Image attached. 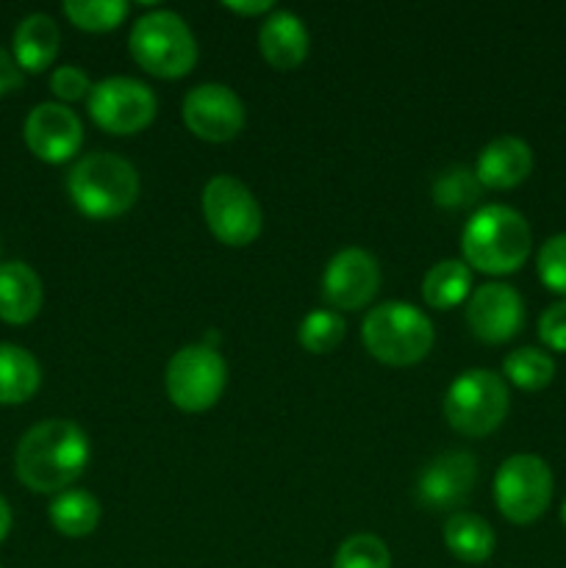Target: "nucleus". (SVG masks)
Masks as SVG:
<instances>
[{
	"instance_id": "5701e85b",
	"label": "nucleus",
	"mask_w": 566,
	"mask_h": 568,
	"mask_svg": "<svg viewBox=\"0 0 566 568\" xmlns=\"http://www.w3.org/2000/svg\"><path fill=\"white\" fill-rule=\"evenodd\" d=\"M50 521L61 536L87 538L100 525V503L89 491H61L50 505Z\"/></svg>"
},
{
	"instance_id": "4468645a",
	"label": "nucleus",
	"mask_w": 566,
	"mask_h": 568,
	"mask_svg": "<svg viewBox=\"0 0 566 568\" xmlns=\"http://www.w3.org/2000/svg\"><path fill=\"white\" fill-rule=\"evenodd\" d=\"M83 128L75 111L61 103H39L26 120V144L39 161L64 164L81 150Z\"/></svg>"
},
{
	"instance_id": "c85d7f7f",
	"label": "nucleus",
	"mask_w": 566,
	"mask_h": 568,
	"mask_svg": "<svg viewBox=\"0 0 566 568\" xmlns=\"http://www.w3.org/2000/svg\"><path fill=\"white\" fill-rule=\"evenodd\" d=\"M538 277L553 294L566 297V233H555L542 244L536 258Z\"/></svg>"
},
{
	"instance_id": "ddd939ff",
	"label": "nucleus",
	"mask_w": 566,
	"mask_h": 568,
	"mask_svg": "<svg viewBox=\"0 0 566 568\" xmlns=\"http://www.w3.org/2000/svg\"><path fill=\"white\" fill-rule=\"evenodd\" d=\"M466 325L477 342L505 344L525 325V303L516 288L505 283H486L469 297Z\"/></svg>"
},
{
	"instance_id": "f704fd0d",
	"label": "nucleus",
	"mask_w": 566,
	"mask_h": 568,
	"mask_svg": "<svg viewBox=\"0 0 566 568\" xmlns=\"http://www.w3.org/2000/svg\"><path fill=\"white\" fill-rule=\"evenodd\" d=\"M560 521H564V527H566V503H564V508H560Z\"/></svg>"
},
{
	"instance_id": "cd10ccee",
	"label": "nucleus",
	"mask_w": 566,
	"mask_h": 568,
	"mask_svg": "<svg viewBox=\"0 0 566 568\" xmlns=\"http://www.w3.org/2000/svg\"><path fill=\"white\" fill-rule=\"evenodd\" d=\"M333 568H392V555L381 538L372 532H358L338 547Z\"/></svg>"
},
{
	"instance_id": "a211bd4d",
	"label": "nucleus",
	"mask_w": 566,
	"mask_h": 568,
	"mask_svg": "<svg viewBox=\"0 0 566 568\" xmlns=\"http://www.w3.org/2000/svg\"><path fill=\"white\" fill-rule=\"evenodd\" d=\"M42 281L22 261L0 264V320L28 325L42 308Z\"/></svg>"
},
{
	"instance_id": "393cba45",
	"label": "nucleus",
	"mask_w": 566,
	"mask_h": 568,
	"mask_svg": "<svg viewBox=\"0 0 566 568\" xmlns=\"http://www.w3.org/2000/svg\"><path fill=\"white\" fill-rule=\"evenodd\" d=\"M64 14L81 31L103 33L114 31L128 14L125 0H67Z\"/></svg>"
},
{
	"instance_id": "2f4dec72",
	"label": "nucleus",
	"mask_w": 566,
	"mask_h": 568,
	"mask_svg": "<svg viewBox=\"0 0 566 568\" xmlns=\"http://www.w3.org/2000/svg\"><path fill=\"white\" fill-rule=\"evenodd\" d=\"M22 87V70L6 50H0V98Z\"/></svg>"
},
{
	"instance_id": "20e7f679",
	"label": "nucleus",
	"mask_w": 566,
	"mask_h": 568,
	"mask_svg": "<svg viewBox=\"0 0 566 568\" xmlns=\"http://www.w3.org/2000/svg\"><path fill=\"white\" fill-rule=\"evenodd\" d=\"M366 353L386 366H414L431 353L433 325L408 303H383L366 314L361 327Z\"/></svg>"
},
{
	"instance_id": "dca6fc26",
	"label": "nucleus",
	"mask_w": 566,
	"mask_h": 568,
	"mask_svg": "<svg viewBox=\"0 0 566 568\" xmlns=\"http://www.w3.org/2000/svg\"><path fill=\"white\" fill-rule=\"evenodd\" d=\"M533 172V150L530 144L516 136H499L488 142L477 155L475 175L481 186L486 189H514L527 181Z\"/></svg>"
},
{
	"instance_id": "1a4fd4ad",
	"label": "nucleus",
	"mask_w": 566,
	"mask_h": 568,
	"mask_svg": "<svg viewBox=\"0 0 566 568\" xmlns=\"http://www.w3.org/2000/svg\"><path fill=\"white\" fill-rule=\"evenodd\" d=\"M203 216L209 231L228 247H247L264 227V214L253 192L231 175H216L205 183Z\"/></svg>"
},
{
	"instance_id": "2eb2a0df",
	"label": "nucleus",
	"mask_w": 566,
	"mask_h": 568,
	"mask_svg": "<svg viewBox=\"0 0 566 568\" xmlns=\"http://www.w3.org/2000/svg\"><path fill=\"white\" fill-rule=\"evenodd\" d=\"M475 480L477 464L469 453H444L422 471L416 494H420V503L425 508L449 510L458 508L469 497Z\"/></svg>"
},
{
	"instance_id": "72a5a7b5",
	"label": "nucleus",
	"mask_w": 566,
	"mask_h": 568,
	"mask_svg": "<svg viewBox=\"0 0 566 568\" xmlns=\"http://www.w3.org/2000/svg\"><path fill=\"white\" fill-rule=\"evenodd\" d=\"M9 530H11V510H9V503L0 497V544L6 541Z\"/></svg>"
},
{
	"instance_id": "0eeeda50",
	"label": "nucleus",
	"mask_w": 566,
	"mask_h": 568,
	"mask_svg": "<svg viewBox=\"0 0 566 568\" xmlns=\"http://www.w3.org/2000/svg\"><path fill=\"white\" fill-rule=\"evenodd\" d=\"M228 366L222 355L205 342L178 349L166 364V397L183 414H203L214 408L225 392Z\"/></svg>"
},
{
	"instance_id": "bb28decb",
	"label": "nucleus",
	"mask_w": 566,
	"mask_h": 568,
	"mask_svg": "<svg viewBox=\"0 0 566 568\" xmlns=\"http://www.w3.org/2000/svg\"><path fill=\"white\" fill-rule=\"evenodd\" d=\"M481 181L472 170L466 166H449L442 175L433 181V200L436 205L447 211H461L469 209L477 203V194H481Z\"/></svg>"
},
{
	"instance_id": "9b49d317",
	"label": "nucleus",
	"mask_w": 566,
	"mask_h": 568,
	"mask_svg": "<svg viewBox=\"0 0 566 568\" xmlns=\"http://www.w3.org/2000/svg\"><path fill=\"white\" fill-rule=\"evenodd\" d=\"M183 122L203 142H231L244 128V103L225 83H200L183 100Z\"/></svg>"
},
{
	"instance_id": "4be33fe9",
	"label": "nucleus",
	"mask_w": 566,
	"mask_h": 568,
	"mask_svg": "<svg viewBox=\"0 0 566 568\" xmlns=\"http://www.w3.org/2000/svg\"><path fill=\"white\" fill-rule=\"evenodd\" d=\"M472 272L464 261H442L431 266L422 281V297L431 308L449 311L469 297Z\"/></svg>"
},
{
	"instance_id": "c756f323",
	"label": "nucleus",
	"mask_w": 566,
	"mask_h": 568,
	"mask_svg": "<svg viewBox=\"0 0 566 568\" xmlns=\"http://www.w3.org/2000/svg\"><path fill=\"white\" fill-rule=\"evenodd\" d=\"M50 89H53L55 98L64 100V103H78V100L92 94V81H89L87 72H81L78 67H59V70L50 75Z\"/></svg>"
},
{
	"instance_id": "a878e982",
	"label": "nucleus",
	"mask_w": 566,
	"mask_h": 568,
	"mask_svg": "<svg viewBox=\"0 0 566 568\" xmlns=\"http://www.w3.org/2000/svg\"><path fill=\"white\" fill-rule=\"evenodd\" d=\"M344 325L342 316L336 311H311L303 322H300V331H297V342L300 347L309 349L311 355H325L331 349H336L342 344Z\"/></svg>"
},
{
	"instance_id": "6e6552de",
	"label": "nucleus",
	"mask_w": 566,
	"mask_h": 568,
	"mask_svg": "<svg viewBox=\"0 0 566 568\" xmlns=\"http://www.w3.org/2000/svg\"><path fill=\"white\" fill-rule=\"evenodd\" d=\"M494 503L511 525H533L553 503V471L538 455H511L494 477Z\"/></svg>"
},
{
	"instance_id": "423d86ee",
	"label": "nucleus",
	"mask_w": 566,
	"mask_h": 568,
	"mask_svg": "<svg viewBox=\"0 0 566 568\" xmlns=\"http://www.w3.org/2000/svg\"><path fill=\"white\" fill-rule=\"evenodd\" d=\"M508 386L488 369H469L444 394V416L461 436L481 438L497 430L508 416Z\"/></svg>"
},
{
	"instance_id": "7c9ffc66",
	"label": "nucleus",
	"mask_w": 566,
	"mask_h": 568,
	"mask_svg": "<svg viewBox=\"0 0 566 568\" xmlns=\"http://www.w3.org/2000/svg\"><path fill=\"white\" fill-rule=\"evenodd\" d=\"M538 338L553 353H566V300L553 303L538 320Z\"/></svg>"
},
{
	"instance_id": "f3484780",
	"label": "nucleus",
	"mask_w": 566,
	"mask_h": 568,
	"mask_svg": "<svg viewBox=\"0 0 566 568\" xmlns=\"http://www.w3.org/2000/svg\"><path fill=\"white\" fill-rule=\"evenodd\" d=\"M259 50L272 70H294L309 55V31L292 11H272L261 22Z\"/></svg>"
},
{
	"instance_id": "b1692460",
	"label": "nucleus",
	"mask_w": 566,
	"mask_h": 568,
	"mask_svg": "<svg viewBox=\"0 0 566 568\" xmlns=\"http://www.w3.org/2000/svg\"><path fill=\"white\" fill-rule=\"evenodd\" d=\"M503 372L522 392H542L553 383L555 361L553 355L538 347H519L505 358Z\"/></svg>"
},
{
	"instance_id": "f8f14e48",
	"label": "nucleus",
	"mask_w": 566,
	"mask_h": 568,
	"mask_svg": "<svg viewBox=\"0 0 566 568\" xmlns=\"http://www.w3.org/2000/svg\"><path fill=\"white\" fill-rule=\"evenodd\" d=\"M381 288V266L366 250L347 247L331 258L322 275V297L338 311H358Z\"/></svg>"
},
{
	"instance_id": "39448f33",
	"label": "nucleus",
	"mask_w": 566,
	"mask_h": 568,
	"mask_svg": "<svg viewBox=\"0 0 566 568\" xmlns=\"http://www.w3.org/2000/svg\"><path fill=\"white\" fill-rule=\"evenodd\" d=\"M133 61L155 78H183L198 61L192 31L175 11H150L139 17L128 39Z\"/></svg>"
},
{
	"instance_id": "aec40b11",
	"label": "nucleus",
	"mask_w": 566,
	"mask_h": 568,
	"mask_svg": "<svg viewBox=\"0 0 566 568\" xmlns=\"http://www.w3.org/2000/svg\"><path fill=\"white\" fill-rule=\"evenodd\" d=\"M42 369L28 349L0 344V405H22L39 392Z\"/></svg>"
},
{
	"instance_id": "7ed1b4c3",
	"label": "nucleus",
	"mask_w": 566,
	"mask_h": 568,
	"mask_svg": "<svg viewBox=\"0 0 566 568\" xmlns=\"http://www.w3.org/2000/svg\"><path fill=\"white\" fill-rule=\"evenodd\" d=\"M72 203L89 220L122 216L139 197V172L131 161L114 153H92L67 175Z\"/></svg>"
},
{
	"instance_id": "6ab92c4d",
	"label": "nucleus",
	"mask_w": 566,
	"mask_h": 568,
	"mask_svg": "<svg viewBox=\"0 0 566 568\" xmlns=\"http://www.w3.org/2000/svg\"><path fill=\"white\" fill-rule=\"evenodd\" d=\"M61 33L53 17L28 14L14 31V61L26 72H42L59 55Z\"/></svg>"
},
{
	"instance_id": "f03ea898",
	"label": "nucleus",
	"mask_w": 566,
	"mask_h": 568,
	"mask_svg": "<svg viewBox=\"0 0 566 568\" xmlns=\"http://www.w3.org/2000/svg\"><path fill=\"white\" fill-rule=\"evenodd\" d=\"M530 225L508 205H483L461 233L464 264L483 275H511L530 255Z\"/></svg>"
},
{
	"instance_id": "473e14b6",
	"label": "nucleus",
	"mask_w": 566,
	"mask_h": 568,
	"mask_svg": "<svg viewBox=\"0 0 566 568\" xmlns=\"http://www.w3.org/2000/svg\"><path fill=\"white\" fill-rule=\"evenodd\" d=\"M225 9L236 11L242 17H253V14H266V11H275L272 0H239V3H225Z\"/></svg>"
},
{
	"instance_id": "f257e3e1",
	"label": "nucleus",
	"mask_w": 566,
	"mask_h": 568,
	"mask_svg": "<svg viewBox=\"0 0 566 568\" xmlns=\"http://www.w3.org/2000/svg\"><path fill=\"white\" fill-rule=\"evenodd\" d=\"M89 464V438L75 422L48 419L20 438L14 471L37 494H59L83 475Z\"/></svg>"
},
{
	"instance_id": "412c9836",
	"label": "nucleus",
	"mask_w": 566,
	"mask_h": 568,
	"mask_svg": "<svg viewBox=\"0 0 566 568\" xmlns=\"http://www.w3.org/2000/svg\"><path fill=\"white\" fill-rule=\"evenodd\" d=\"M444 544L449 555L464 564H486L494 555V530L486 519L475 514H453L444 525Z\"/></svg>"
},
{
	"instance_id": "9d476101",
	"label": "nucleus",
	"mask_w": 566,
	"mask_h": 568,
	"mask_svg": "<svg viewBox=\"0 0 566 568\" xmlns=\"http://www.w3.org/2000/svg\"><path fill=\"white\" fill-rule=\"evenodd\" d=\"M155 94L137 78H105L89 94V114L103 131L131 136L155 120Z\"/></svg>"
}]
</instances>
